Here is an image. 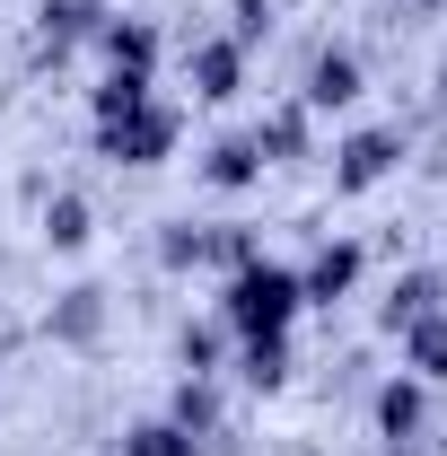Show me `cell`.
Instances as JSON below:
<instances>
[{"mask_svg":"<svg viewBox=\"0 0 447 456\" xmlns=\"http://www.w3.org/2000/svg\"><path fill=\"white\" fill-rule=\"evenodd\" d=\"M307 298H298V273H280V264H237V281H228V325L246 342H280L289 334V316H298Z\"/></svg>","mask_w":447,"mask_h":456,"instance_id":"1","label":"cell"},{"mask_svg":"<svg viewBox=\"0 0 447 456\" xmlns=\"http://www.w3.org/2000/svg\"><path fill=\"white\" fill-rule=\"evenodd\" d=\"M106 150H114V159H132V167H158V159L175 150V114L150 106V97L123 106V114H106Z\"/></svg>","mask_w":447,"mask_h":456,"instance_id":"2","label":"cell"},{"mask_svg":"<svg viewBox=\"0 0 447 456\" xmlns=\"http://www.w3.org/2000/svg\"><path fill=\"white\" fill-rule=\"evenodd\" d=\"M394 150H403V132H360V141L342 150L334 184H342V193H369V184H378V175L394 167Z\"/></svg>","mask_w":447,"mask_h":456,"instance_id":"3","label":"cell"},{"mask_svg":"<svg viewBox=\"0 0 447 456\" xmlns=\"http://www.w3.org/2000/svg\"><path fill=\"white\" fill-rule=\"evenodd\" d=\"M360 281V246H325L307 273H298V298H316V307H334L342 289Z\"/></svg>","mask_w":447,"mask_h":456,"instance_id":"4","label":"cell"},{"mask_svg":"<svg viewBox=\"0 0 447 456\" xmlns=\"http://www.w3.org/2000/svg\"><path fill=\"white\" fill-rule=\"evenodd\" d=\"M97 45L114 53V70H141V79H150V53H158V36H150L141 18H106V27H97Z\"/></svg>","mask_w":447,"mask_h":456,"instance_id":"5","label":"cell"},{"mask_svg":"<svg viewBox=\"0 0 447 456\" xmlns=\"http://www.w3.org/2000/svg\"><path fill=\"white\" fill-rule=\"evenodd\" d=\"M360 97V61L351 53H316V70H307V106H351Z\"/></svg>","mask_w":447,"mask_h":456,"instance_id":"6","label":"cell"},{"mask_svg":"<svg viewBox=\"0 0 447 456\" xmlns=\"http://www.w3.org/2000/svg\"><path fill=\"white\" fill-rule=\"evenodd\" d=\"M378 430H386V439H412V430H421V387H412V378H394L386 395H378Z\"/></svg>","mask_w":447,"mask_h":456,"instance_id":"7","label":"cell"},{"mask_svg":"<svg viewBox=\"0 0 447 456\" xmlns=\"http://www.w3.org/2000/svg\"><path fill=\"white\" fill-rule=\"evenodd\" d=\"M123 456H193V430H184V421H141V430L123 439Z\"/></svg>","mask_w":447,"mask_h":456,"instance_id":"8","label":"cell"},{"mask_svg":"<svg viewBox=\"0 0 447 456\" xmlns=\"http://www.w3.org/2000/svg\"><path fill=\"white\" fill-rule=\"evenodd\" d=\"M255 167H264V150H255V141H220V150H211V184H228V193H237V184H255Z\"/></svg>","mask_w":447,"mask_h":456,"instance_id":"9","label":"cell"},{"mask_svg":"<svg viewBox=\"0 0 447 456\" xmlns=\"http://www.w3.org/2000/svg\"><path fill=\"white\" fill-rule=\"evenodd\" d=\"M412 360L421 378H447V316H412Z\"/></svg>","mask_w":447,"mask_h":456,"instance_id":"10","label":"cell"},{"mask_svg":"<svg viewBox=\"0 0 447 456\" xmlns=\"http://www.w3.org/2000/svg\"><path fill=\"white\" fill-rule=\"evenodd\" d=\"M237 88V45H202V97H228Z\"/></svg>","mask_w":447,"mask_h":456,"instance_id":"11","label":"cell"},{"mask_svg":"<svg viewBox=\"0 0 447 456\" xmlns=\"http://www.w3.org/2000/svg\"><path fill=\"white\" fill-rule=\"evenodd\" d=\"M61 334H70V342L97 334V289H70V307H61Z\"/></svg>","mask_w":447,"mask_h":456,"instance_id":"12","label":"cell"},{"mask_svg":"<svg viewBox=\"0 0 447 456\" xmlns=\"http://www.w3.org/2000/svg\"><path fill=\"white\" fill-rule=\"evenodd\" d=\"M307 141V114H272L264 132H255V150H298Z\"/></svg>","mask_w":447,"mask_h":456,"instance_id":"13","label":"cell"},{"mask_svg":"<svg viewBox=\"0 0 447 456\" xmlns=\"http://www.w3.org/2000/svg\"><path fill=\"white\" fill-rule=\"evenodd\" d=\"M45 228H53V246H79V237H88V211H79V202L61 193V202H53V220H45Z\"/></svg>","mask_w":447,"mask_h":456,"instance_id":"14","label":"cell"}]
</instances>
